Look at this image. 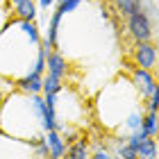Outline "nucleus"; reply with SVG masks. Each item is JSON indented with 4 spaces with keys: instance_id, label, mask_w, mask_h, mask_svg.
Returning <instances> with one entry per match:
<instances>
[{
    "instance_id": "11",
    "label": "nucleus",
    "mask_w": 159,
    "mask_h": 159,
    "mask_svg": "<svg viewBox=\"0 0 159 159\" xmlns=\"http://www.w3.org/2000/svg\"><path fill=\"white\" fill-rule=\"evenodd\" d=\"M18 27H20V32L30 39L32 46H39V43H41V34H39L37 20H18Z\"/></svg>"
},
{
    "instance_id": "10",
    "label": "nucleus",
    "mask_w": 159,
    "mask_h": 159,
    "mask_svg": "<svg viewBox=\"0 0 159 159\" xmlns=\"http://www.w3.org/2000/svg\"><path fill=\"white\" fill-rule=\"evenodd\" d=\"M136 155H139V159H159V141L148 136V139L136 148Z\"/></svg>"
},
{
    "instance_id": "14",
    "label": "nucleus",
    "mask_w": 159,
    "mask_h": 159,
    "mask_svg": "<svg viewBox=\"0 0 159 159\" xmlns=\"http://www.w3.org/2000/svg\"><path fill=\"white\" fill-rule=\"evenodd\" d=\"M123 123H125V127L129 129V132L141 129V125H143V114H141L139 109H132V111L125 116V120H123Z\"/></svg>"
},
{
    "instance_id": "5",
    "label": "nucleus",
    "mask_w": 159,
    "mask_h": 159,
    "mask_svg": "<svg viewBox=\"0 0 159 159\" xmlns=\"http://www.w3.org/2000/svg\"><path fill=\"white\" fill-rule=\"evenodd\" d=\"M43 139H46L48 143V150H50V159H61V157H66V141H64V136L57 132V129H50V132L43 134Z\"/></svg>"
},
{
    "instance_id": "18",
    "label": "nucleus",
    "mask_w": 159,
    "mask_h": 159,
    "mask_svg": "<svg viewBox=\"0 0 159 159\" xmlns=\"http://www.w3.org/2000/svg\"><path fill=\"white\" fill-rule=\"evenodd\" d=\"M89 159H114V155L109 150H96V152H91Z\"/></svg>"
},
{
    "instance_id": "20",
    "label": "nucleus",
    "mask_w": 159,
    "mask_h": 159,
    "mask_svg": "<svg viewBox=\"0 0 159 159\" xmlns=\"http://www.w3.org/2000/svg\"><path fill=\"white\" fill-rule=\"evenodd\" d=\"M9 2H11L14 7H16V5H20V2H23V0H9Z\"/></svg>"
},
{
    "instance_id": "7",
    "label": "nucleus",
    "mask_w": 159,
    "mask_h": 159,
    "mask_svg": "<svg viewBox=\"0 0 159 159\" xmlns=\"http://www.w3.org/2000/svg\"><path fill=\"white\" fill-rule=\"evenodd\" d=\"M111 2H114L116 14L123 18H127V16H132V14L143 9V0H111Z\"/></svg>"
},
{
    "instance_id": "3",
    "label": "nucleus",
    "mask_w": 159,
    "mask_h": 159,
    "mask_svg": "<svg viewBox=\"0 0 159 159\" xmlns=\"http://www.w3.org/2000/svg\"><path fill=\"white\" fill-rule=\"evenodd\" d=\"M157 59H159V48L152 41H141V43L134 46V61H136L139 68L152 70L157 66Z\"/></svg>"
},
{
    "instance_id": "9",
    "label": "nucleus",
    "mask_w": 159,
    "mask_h": 159,
    "mask_svg": "<svg viewBox=\"0 0 159 159\" xmlns=\"http://www.w3.org/2000/svg\"><path fill=\"white\" fill-rule=\"evenodd\" d=\"M141 129L150 136V139H159V111H146L143 114Z\"/></svg>"
},
{
    "instance_id": "13",
    "label": "nucleus",
    "mask_w": 159,
    "mask_h": 159,
    "mask_svg": "<svg viewBox=\"0 0 159 159\" xmlns=\"http://www.w3.org/2000/svg\"><path fill=\"white\" fill-rule=\"evenodd\" d=\"M64 89V80H59V77H52V75H43V89H41V93L43 96H48V93H59Z\"/></svg>"
},
{
    "instance_id": "2",
    "label": "nucleus",
    "mask_w": 159,
    "mask_h": 159,
    "mask_svg": "<svg viewBox=\"0 0 159 159\" xmlns=\"http://www.w3.org/2000/svg\"><path fill=\"white\" fill-rule=\"evenodd\" d=\"M132 86L139 91V96L146 100L150 93H152L157 86H159V82H157V77L152 75V70L134 66V68H132Z\"/></svg>"
},
{
    "instance_id": "6",
    "label": "nucleus",
    "mask_w": 159,
    "mask_h": 159,
    "mask_svg": "<svg viewBox=\"0 0 159 159\" xmlns=\"http://www.w3.org/2000/svg\"><path fill=\"white\" fill-rule=\"evenodd\" d=\"M14 84L18 86V91H20V93L34 96V93H41V89H43V75H37V73H27V75H23L20 80H16Z\"/></svg>"
},
{
    "instance_id": "16",
    "label": "nucleus",
    "mask_w": 159,
    "mask_h": 159,
    "mask_svg": "<svg viewBox=\"0 0 159 159\" xmlns=\"http://www.w3.org/2000/svg\"><path fill=\"white\" fill-rule=\"evenodd\" d=\"M143 107H146V111H159V86L143 100Z\"/></svg>"
},
{
    "instance_id": "1",
    "label": "nucleus",
    "mask_w": 159,
    "mask_h": 159,
    "mask_svg": "<svg viewBox=\"0 0 159 159\" xmlns=\"http://www.w3.org/2000/svg\"><path fill=\"white\" fill-rule=\"evenodd\" d=\"M127 32H129V37H132L136 43H141V41H152L155 37V25H152V18L148 16L146 11H136L132 14V16H127Z\"/></svg>"
},
{
    "instance_id": "17",
    "label": "nucleus",
    "mask_w": 159,
    "mask_h": 159,
    "mask_svg": "<svg viewBox=\"0 0 159 159\" xmlns=\"http://www.w3.org/2000/svg\"><path fill=\"white\" fill-rule=\"evenodd\" d=\"M146 139H148V134L143 132V129H134V132H129V136H127V143H129L132 148H139V146H141V143L146 141Z\"/></svg>"
},
{
    "instance_id": "8",
    "label": "nucleus",
    "mask_w": 159,
    "mask_h": 159,
    "mask_svg": "<svg viewBox=\"0 0 159 159\" xmlns=\"http://www.w3.org/2000/svg\"><path fill=\"white\" fill-rule=\"evenodd\" d=\"M14 14H16L18 20H37L39 16V7L34 0H23L20 5L14 7Z\"/></svg>"
},
{
    "instance_id": "21",
    "label": "nucleus",
    "mask_w": 159,
    "mask_h": 159,
    "mask_svg": "<svg viewBox=\"0 0 159 159\" xmlns=\"http://www.w3.org/2000/svg\"><path fill=\"white\" fill-rule=\"evenodd\" d=\"M114 159H123V157H120V155H114Z\"/></svg>"
},
{
    "instance_id": "19",
    "label": "nucleus",
    "mask_w": 159,
    "mask_h": 159,
    "mask_svg": "<svg viewBox=\"0 0 159 159\" xmlns=\"http://www.w3.org/2000/svg\"><path fill=\"white\" fill-rule=\"evenodd\" d=\"M52 5H55V0H39V9H48Z\"/></svg>"
},
{
    "instance_id": "12",
    "label": "nucleus",
    "mask_w": 159,
    "mask_h": 159,
    "mask_svg": "<svg viewBox=\"0 0 159 159\" xmlns=\"http://www.w3.org/2000/svg\"><path fill=\"white\" fill-rule=\"evenodd\" d=\"M61 18H64V14L61 11H52V16H50V23H48V41H50V46L57 48V34H59V23H61Z\"/></svg>"
},
{
    "instance_id": "15",
    "label": "nucleus",
    "mask_w": 159,
    "mask_h": 159,
    "mask_svg": "<svg viewBox=\"0 0 159 159\" xmlns=\"http://www.w3.org/2000/svg\"><path fill=\"white\" fill-rule=\"evenodd\" d=\"M82 2H84V0H55V5H57L55 9H57V11H61L64 16H66V14L75 11V9H77V7L82 5Z\"/></svg>"
},
{
    "instance_id": "4",
    "label": "nucleus",
    "mask_w": 159,
    "mask_h": 159,
    "mask_svg": "<svg viewBox=\"0 0 159 159\" xmlns=\"http://www.w3.org/2000/svg\"><path fill=\"white\" fill-rule=\"evenodd\" d=\"M46 68H48V75L52 77H59L64 80L68 73V64H66V57H64L59 50H52L48 57H46Z\"/></svg>"
}]
</instances>
